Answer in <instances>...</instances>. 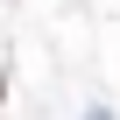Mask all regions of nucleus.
<instances>
[{
  "mask_svg": "<svg viewBox=\"0 0 120 120\" xmlns=\"http://www.w3.org/2000/svg\"><path fill=\"white\" fill-rule=\"evenodd\" d=\"M0 92H7V78H0Z\"/></svg>",
  "mask_w": 120,
  "mask_h": 120,
  "instance_id": "obj_1",
  "label": "nucleus"
}]
</instances>
